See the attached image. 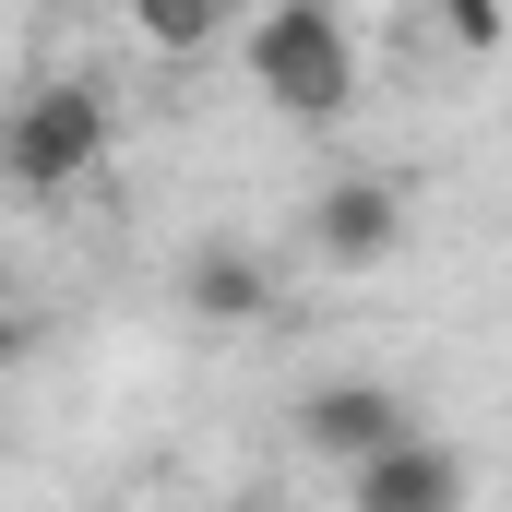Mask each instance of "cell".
<instances>
[{"instance_id":"obj_1","label":"cell","mask_w":512,"mask_h":512,"mask_svg":"<svg viewBox=\"0 0 512 512\" xmlns=\"http://www.w3.org/2000/svg\"><path fill=\"white\" fill-rule=\"evenodd\" d=\"M251 84L286 120H346V108H358V36H346V12H334V0H262Z\"/></svg>"},{"instance_id":"obj_2","label":"cell","mask_w":512,"mask_h":512,"mask_svg":"<svg viewBox=\"0 0 512 512\" xmlns=\"http://www.w3.org/2000/svg\"><path fill=\"white\" fill-rule=\"evenodd\" d=\"M108 167V96L96 84H36L12 108V191H72Z\"/></svg>"},{"instance_id":"obj_3","label":"cell","mask_w":512,"mask_h":512,"mask_svg":"<svg viewBox=\"0 0 512 512\" xmlns=\"http://www.w3.org/2000/svg\"><path fill=\"white\" fill-rule=\"evenodd\" d=\"M405 441V405H393V382H310V405H298V453H322V465H370V453H393Z\"/></svg>"},{"instance_id":"obj_4","label":"cell","mask_w":512,"mask_h":512,"mask_svg":"<svg viewBox=\"0 0 512 512\" xmlns=\"http://www.w3.org/2000/svg\"><path fill=\"white\" fill-rule=\"evenodd\" d=\"M346 512H465V453L429 441V429H405L393 453H370L346 477Z\"/></svg>"},{"instance_id":"obj_5","label":"cell","mask_w":512,"mask_h":512,"mask_svg":"<svg viewBox=\"0 0 512 512\" xmlns=\"http://www.w3.org/2000/svg\"><path fill=\"white\" fill-rule=\"evenodd\" d=\"M393 239H405V191H393V179H370V167H358V179H334V191L310 203V251L346 262V274H370Z\"/></svg>"},{"instance_id":"obj_6","label":"cell","mask_w":512,"mask_h":512,"mask_svg":"<svg viewBox=\"0 0 512 512\" xmlns=\"http://www.w3.org/2000/svg\"><path fill=\"white\" fill-rule=\"evenodd\" d=\"M179 286H191L203 322H262V310H274V274H262L239 239H203V251L179 262Z\"/></svg>"},{"instance_id":"obj_7","label":"cell","mask_w":512,"mask_h":512,"mask_svg":"<svg viewBox=\"0 0 512 512\" xmlns=\"http://www.w3.org/2000/svg\"><path fill=\"white\" fill-rule=\"evenodd\" d=\"M120 12L155 48H215V36H227V0H120Z\"/></svg>"},{"instance_id":"obj_8","label":"cell","mask_w":512,"mask_h":512,"mask_svg":"<svg viewBox=\"0 0 512 512\" xmlns=\"http://www.w3.org/2000/svg\"><path fill=\"white\" fill-rule=\"evenodd\" d=\"M441 36L489 60V48H501V36H512V12H501V0H441Z\"/></svg>"}]
</instances>
